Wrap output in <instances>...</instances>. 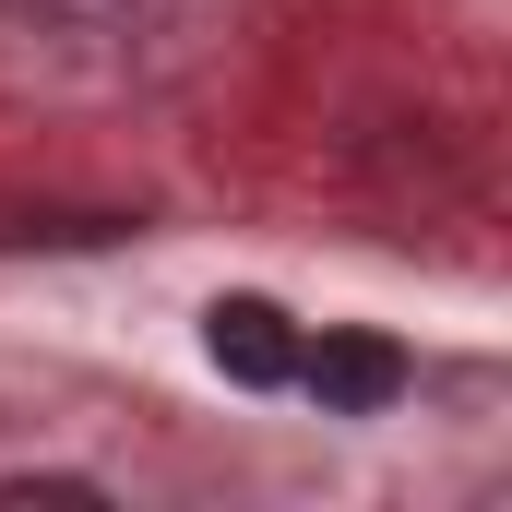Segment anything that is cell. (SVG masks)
Listing matches in <instances>:
<instances>
[{
  "label": "cell",
  "instance_id": "1",
  "mask_svg": "<svg viewBox=\"0 0 512 512\" xmlns=\"http://www.w3.org/2000/svg\"><path fill=\"white\" fill-rule=\"evenodd\" d=\"M405 346L393 334H358V322H322L310 346H298V393L322 405V417H382V405H405Z\"/></svg>",
  "mask_w": 512,
  "mask_h": 512
},
{
  "label": "cell",
  "instance_id": "2",
  "mask_svg": "<svg viewBox=\"0 0 512 512\" xmlns=\"http://www.w3.org/2000/svg\"><path fill=\"white\" fill-rule=\"evenodd\" d=\"M298 346H310V322H286L262 286H227V298L203 310V358L239 393H298Z\"/></svg>",
  "mask_w": 512,
  "mask_h": 512
},
{
  "label": "cell",
  "instance_id": "3",
  "mask_svg": "<svg viewBox=\"0 0 512 512\" xmlns=\"http://www.w3.org/2000/svg\"><path fill=\"white\" fill-rule=\"evenodd\" d=\"M0 12H24L48 36H108V24H131V0H0Z\"/></svg>",
  "mask_w": 512,
  "mask_h": 512
},
{
  "label": "cell",
  "instance_id": "4",
  "mask_svg": "<svg viewBox=\"0 0 512 512\" xmlns=\"http://www.w3.org/2000/svg\"><path fill=\"white\" fill-rule=\"evenodd\" d=\"M24 501H108L96 477H0V512H24Z\"/></svg>",
  "mask_w": 512,
  "mask_h": 512
}]
</instances>
